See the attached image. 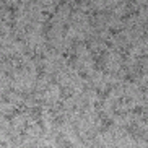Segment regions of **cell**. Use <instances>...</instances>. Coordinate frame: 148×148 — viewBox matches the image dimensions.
Here are the masks:
<instances>
[{
  "instance_id": "cell-3",
  "label": "cell",
  "mask_w": 148,
  "mask_h": 148,
  "mask_svg": "<svg viewBox=\"0 0 148 148\" xmlns=\"http://www.w3.org/2000/svg\"><path fill=\"white\" fill-rule=\"evenodd\" d=\"M10 124H12V129H13V130L23 132L28 127L26 116H25V114H16V116H13V119L10 121Z\"/></svg>"
},
{
  "instance_id": "cell-1",
  "label": "cell",
  "mask_w": 148,
  "mask_h": 148,
  "mask_svg": "<svg viewBox=\"0 0 148 148\" xmlns=\"http://www.w3.org/2000/svg\"><path fill=\"white\" fill-rule=\"evenodd\" d=\"M101 64H103V69L106 72H119L122 69V64H124V57L116 49H108Z\"/></svg>"
},
{
  "instance_id": "cell-4",
  "label": "cell",
  "mask_w": 148,
  "mask_h": 148,
  "mask_svg": "<svg viewBox=\"0 0 148 148\" xmlns=\"http://www.w3.org/2000/svg\"><path fill=\"white\" fill-rule=\"evenodd\" d=\"M5 98H7V101L8 103H12V104L16 108V106H21L23 104V101H25V96L21 95V93H18V91H8V93H5Z\"/></svg>"
},
{
  "instance_id": "cell-2",
  "label": "cell",
  "mask_w": 148,
  "mask_h": 148,
  "mask_svg": "<svg viewBox=\"0 0 148 148\" xmlns=\"http://www.w3.org/2000/svg\"><path fill=\"white\" fill-rule=\"evenodd\" d=\"M70 15H72V8H70V5L69 3L60 5V7L54 12V16H52V20H51V21H57V23L65 25V23H69Z\"/></svg>"
}]
</instances>
